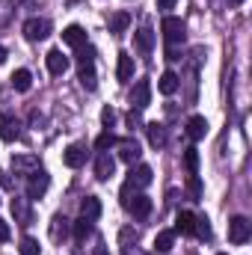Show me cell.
Instances as JSON below:
<instances>
[{"mask_svg":"<svg viewBox=\"0 0 252 255\" xmlns=\"http://www.w3.org/2000/svg\"><path fill=\"white\" fill-rule=\"evenodd\" d=\"M77 80L89 92L98 86V80H95V48H80V54H77Z\"/></svg>","mask_w":252,"mask_h":255,"instance_id":"1","label":"cell"},{"mask_svg":"<svg viewBox=\"0 0 252 255\" xmlns=\"http://www.w3.org/2000/svg\"><path fill=\"white\" fill-rule=\"evenodd\" d=\"M250 238H252V223L250 220H247V217H232V220H229V241L241 247V244H247Z\"/></svg>","mask_w":252,"mask_h":255,"instance_id":"2","label":"cell"},{"mask_svg":"<svg viewBox=\"0 0 252 255\" xmlns=\"http://www.w3.org/2000/svg\"><path fill=\"white\" fill-rule=\"evenodd\" d=\"M51 187V175L45 169H36L30 172V181H27V199H42Z\"/></svg>","mask_w":252,"mask_h":255,"instance_id":"3","label":"cell"},{"mask_svg":"<svg viewBox=\"0 0 252 255\" xmlns=\"http://www.w3.org/2000/svg\"><path fill=\"white\" fill-rule=\"evenodd\" d=\"M160 33H163V39H166L169 45H178V42H184V21L166 15L163 24H160Z\"/></svg>","mask_w":252,"mask_h":255,"instance_id":"4","label":"cell"},{"mask_svg":"<svg viewBox=\"0 0 252 255\" xmlns=\"http://www.w3.org/2000/svg\"><path fill=\"white\" fill-rule=\"evenodd\" d=\"M24 36H27L30 42L48 39V36H51V21H48V18H30V21L24 24Z\"/></svg>","mask_w":252,"mask_h":255,"instance_id":"5","label":"cell"},{"mask_svg":"<svg viewBox=\"0 0 252 255\" xmlns=\"http://www.w3.org/2000/svg\"><path fill=\"white\" fill-rule=\"evenodd\" d=\"M130 104H133L136 110H145V107L151 104V83H148V80H136V83H133V89H130Z\"/></svg>","mask_w":252,"mask_h":255,"instance_id":"6","label":"cell"},{"mask_svg":"<svg viewBox=\"0 0 252 255\" xmlns=\"http://www.w3.org/2000/svg\"><path fill=\"white\" fill-rule=\"evenodd\" d=\"M63 163L68 166V169H77V166H83V163H86V148H83L80 142H71V145L63 151Z\"/></svg>","mask_w":252,"mask_h":255,"instance_id":"7","label":"cell"},{"mask_svg":"<svg viewBox=\"0 0 252 255\" xmlns=\"http://www.w3.org/2000/svg\"><path fill=\"white\" fill-rule=\"evenodd\" d=\"M45 63H48V71L54 74V77H60V74H65L68 71V57H65L63 51H48V57H45Z\"/></svg>","mask_w":252,"mask_h":255,"instance_id":"8","label":"cell"},{"mask_svg":"<svg viewBox=\"0 0 252 255\" xmlns=\"http://www.w3.org/2000/svg\"><path fill=\"white\" fill-rule=\"evenodd\" d=\"M63 42L71 45V48H83V45H86V30H83L80 24H68L63 30Z\"/></svg>","mask_w":252,"mask_h":255,"instance_id":"9","label":"cell"},{"mask_svg":"<svg viewBox=\"0 0 252 255\" xmlns=\"http://www.w3.org/2000/svg\"><path fill=\"white\" fill-rule=\"evenodd\" d=\"M133 45H136V51H139L142 57H148V54H151V48H154V33H151L148 27L136 30V33H133Z\"/></svg>","mask_w":252,"mask_h":255,"instance_id":"10","label":"cell"},{"mask_svg":"<svg viewBox=\"0 0 252 255\" xmlns=\"http://www.w3.org/2000/svg\"><path fill=\"white\" fill-rule=\"evenodd\" d=\"M113 169H116L113 157H110L107 151H101V154H98V160H95V178H98V181H110Z\"/></svg>","mask_w":252,"mask_h":255,"instance_id":"11","label":"cell"},{"mask_svg":"<svg viewBox=\"0 0 252 255\" xmlns=\"http://www.w3.org/2000/svg\"><path fill=\"white\" fill-rule=\"evenodd\" d=\"M18 136H21V125H18V119L3 116V122H0V139H3V142H15Z\"/></svg>","mask_w":252,"mask_h":255,"instance_id":"12","label":"cell"},{"mask_svg":"<svg viewBox=\"0 0 252 255\" xmlns=\"http://www.w3.org/2000/svg\"><path fill=\"white\" fill-rule=\"evenodd\" d=\"M151 175H154V172H151V166H145V163H142V166L130 169L127 184H130V187H148V184H151Z\"/></svg>","mask_w":252,"mask_h":255,"instance_id":"13","label":"cell"},{"mask_svg":"<svg viewBox=\"0 0 252 255\" xmlns=\"http://www.w3.org/2000/svg\"><path fill=\"white\" fill-rule=\"evenodd\" d=\"M125 208L136 217V220H145V217L151 214V199H148V196H136L133 202H127Z\"/></svg>","mask_w":252,"mask_h":255,"instance_id":"14","label":"cell"},{"mask_svg":"<svg viewBox=\"0 0 252 255\" xmlns=\"http://www.w3.org/2000/svg\"><path fill=\"white\" fill-rule=\"evenodd\" d=\"M116 145H119V157H122L125 163L139 160V142H136V139H119Z\"/></svg>","mask_w":252,"mask_h":255,"instance_id":"15","label":"cell"},{"mask_svg":"<svg viewBox=\"0 0 252 255\" xmlns=\"http://www.w3.org/2000/svg\"><path fill=\"white\" fill-rule=\"evenodd\" d=\"M133 77V57L130 54H119V63H116V80L127 83Z\"/></svg>","mask_w":252,"mask_h":255,"instance_id":"16","label":"cell"},{"mask_svg":"<svg viewBox=\"0 0 252 255\" xmlns=\"http://www.w3.org/2000/svg\"><path fill=\"white\" fill-rule=\"evenodd\" d=\"M80 217H86V220H98L101 217V202H98V196H86L83 202H80Z\"/></svg>","mask_w":252,"mask_h":255,"instance_id":"17","label":"cell"},{"mask_svg":"<svg viewBox=\"0 0 252 255\" xmlns=\"http://www.w3.org/2000/svg\"><path fill=\"white\" fill-rule=\"evenodd\" d=\"M145 133H148V145H151V148H163V145H166V130H163V125L148 122V125H145Z\"/></svg>","mask_w":252,"mask_h":255,"instance_id":"18","label":"cell"},{"mask_svg":"<svg viewBox=\"0 0 252 255\" xmlns=\"http://www.w3.org/2000/svg\"><path fill=\"white\" fill-rule=\"evenodd\" d=\"M175 232H181V235H193V232H196V214H193V211H178V217H175Z\"/></svg>","mask_w":252,"mask_h":255,"instance_id":"19","label":"cell"},{"mask_svg":"<svg viewBox=\"0 0 252 255\" xmlns=\"http://www.w3.org/2000/svg\"><path fill=\"white\" fill-rule=\"evenodd\" d=\"M12 214H15V220L21 223V226H30V220H33V214H30V205H27V199H12Z\"/></svg>","mask_w":252,"mask_h":255,"instance_id":"20","label":"cell"},{"mask_svg":"<svg viewBox=\"0 0 252 255\" xmlns=\"http://www.w3.org/2000/svg\"><path fill=\"white\" fill-rule=\"evenodd\" d=\"M208 133V119L205 116H190L187 119V136L190 139H202Z\"/></svg>","mask_w":252,"mask_h":255,"instance_id":"21","label":"cell"},{"mask_svg":"<svg viewBox=\"0 0 252 255\" xmlns=\"http://www.w3.org/2000/svg\"><path fill=\"white\" fill-rule=\"evenodd\" d=\"M9 80H12V86H15L18 92H27V89L33 86V74H30L27 68H18V71H15V74H12Z\"/></svg>","mask_w":252,"mask_h":255,"instance_id":"22","label":"cell"},{"mask_svg":"<svg viewBox=\"0 0 252 255\" xmlns=\"http://www.w3.org/2000/svg\"><path fill=\"white\" fill-rule=\"evenodd\" d=\"M157 89H160L163 95H172V92L178 89V74H175V71H163V74H160V83H157Z\"/></svg>","mask_w":252,"mask_h":255,"instance_id":"23","label":"cell"},{"mask_svg":"<svg viewBox=\"0 0 252 255\" xmlns=\"http://www.w3.org/2000/svg\"><path fill=\"white\" fill-rule=\"evenodd\" d=\"M12 166H15V172H27V175H30V172L39 169V160H36L33 154H30V157H12Z\"/></svg>","mask_w":252,"mask_h":255,"instance_id":"24","label":"cell"},{"mask_svg":"<svg viewBox=\"0 0 252 255\" xmlns=\"http://www.w3.org/2000/svg\"><path fill=\"white\" fill-rule=\"evenodd\" d=\"M172 244H175V232H160V235L154 238V250H157V253H169Z\"/></svg>","mask_w":252,"mask_h":255,"instance_id":"25","label":"cell"},{"mask_svg":"<svg viewBox=\"0 0 252 255\" xmlns=\"http://www.w3.org/2000/svg\"><path fill=\"white\" fill-rule=\"evenodd\" d=\"M127 24H130V15H127V12H116V15L110 18V33H116V36L125 33Z\"/></svg>","mask_w":252,"mask_h":255,"instance_id":"26","label":"cell"},{"mask_svg":"<svg viewBox=\"0 0 252 255\" xmlns=\"http://www.w3.org/2000/svg\"><path fill=\"white\" fill-rule=\"evenodd\" d=\"M65 223H68L65 217H54V220H51V241H57V244H60V241L65 238V232H68V226H65Z\"/></svg>","mask_w":252,"mask_h":255,"instance_id":"27","label":"cell"},{"mask_svg":"<svg viewBox=\"0 0 252 255\" xmlns=\"http://www.w3.org/2000/svg\"><path fill=\"white\" fill-rule=\"evenodd\" d=\"M89 235H92V220H86V217L74 220V238H77V241H86Z\"/></svg>","mask_w":252,"mask_h":255,"instance_id":"28","label":"cell"},{"mask_svg":"<svg viewBox=\"0 0 252 255\" xmlns=\"http://www.w3.org/2000/svg\"><path fill=\"white\" fill-rule=\"evenodd\" d=\"M184 169H187V175H196V169H199V151L196 148L184 151Z\"/></svg>","mask_w":252,"mask_h":255,"instance_id":"29","label":"cell"},{"mask_svg":"<svg viewBox=\"0 0 252 255\" xmlns=\"http://www.w3.org/2000/svg\"><path fill=\"white\" fill-rule=\"evenodd\" d=\"M193 235H199L202 241H211V226H208L205 217H196V232H193Z\"/></svg>","mask_w":252,"mask_h":255,"instance_id":"30","label":"cell"},{"mask_svg":"<svg viewBox=\"0 0 252 255\" xmlns=\"http://www.w3.org/2000/svg\"><path fill=\"white\" fill-rule=\"evenodd\" d=\"M39 241H33V238H24L21 241V255H39Z\"/></svg>","mask_w":252,"mask_h":255,"instance_id":"31","label":"cell"},{"mask_svg":"<svg viewBox=\"0 0 252 255\" xmlns=\"http://www.w3.org/2000/svg\"><path fill=\"white\" fill-rule=\"evenodd\" d=\"M116 142H119V139H116V136H113L110 130H107V133H101V136L95 139V145H98L101 151H107V148H110V145H116Z\"/></svg>","mask_w":252,"mask_h":255,"instance_id":"32","label":"cell"},{"mask_svg":"<svg viewBox=\"0 0 252 255\" xmlns=\"http://www.w3.org/2000/svg\"><path fill=\"white\" fill-rule=\"evenodd\" d=\"M187 187H190V196H193V199L199 202V199H202V181H199V175H190Z\"/></svg>","mask_w":252,"mask_h":255,"instance_id":"33","label":"cell"},{"mask_svg":"<svg viewBox=\"0 0 252 255\" xmlns=\"http://www.w3.org/2000/svg\"><path fill=\"white\" fill-rule=\"evenodd\" d=\"M101 122H104V128H113V122H116V110H113V107H104V110H101Z\"/></svg>","mask_w":252,"mask_h":255,"instance_id":"34","label":"cell"},{"mask_svg":"<svg viewBox=\"0 0 252 255\" xmlns=\"http://www.w3.org/2000/svg\"><path fill=\"white\" fill-rule=\"evenodd\" d=\"M9 241V226H6V220H0V244H6Z\"/></svg>","mask_w":252,"mask_h":255,"instance_id":"35","label":"cell"},{"mask_svg":"<svg viewBox=\"0 0 252 255\" xmlns=\"http://www.w3.org/2000/svg\"><path fill=\"white\" fill-rule=\"evenodd\" d=\"M127 128H130V130H133V128H139V116H136L133 110L127 113Z\"/></svg>","mask_w":252,"mask_h":255,"instance_id":"36","label":"cell"},{"mask_svg":"<svg viewBox=\"0 0 252 255\" xmlns=\"http://www.w3.org/2000/svg\"><path fill=\"white\" fill-rule=\"evenodd\" d=\"M175 6V0H157V9H172Z\"/></svg>","mask_w":252,"mask_h":255,"instance_id":"37","label":"cell"},{"mask_svg":"<svg viewBox=\"0 0 252 255\" xmlns=\"http://www.w3.org/2000/svg\"><path fill=\"white\" fill-rule=\"evenodd\" d=\"M9 184H12V181H9V175H6V172L0 169V187H9Z\"/></svg>","mask_w":252,"mask_h":255,"instance_id":"38","label":"cell"},{"mask_svg":"<svg viewBox=\"0 0 252 255\" xmlns=\"http://www.w3.org/2000/svg\"><path fill=\"white\" fill-rule=\"evenodd\" d=\"M95 255H107V247H104V241H98V247H95Z\"/></svg>","mask_w":252,"mask_h":255,"instance_id":"39","label":"cell"},{"mask_svg":"<svg viewBox=\"0 0 252 255\" xmlns=\"http://www.w3.org/2000/svg\"><path fill=\"white\" fill-rule=\"evenodd\" d=\"M0 63H6V48L0 45Z\"/></svg>","mask_w":252,"mask_h":255,"instance_id":"40","label":"cell"},{"mask_svg":"<svg viewBox=\"0 0 252 255\" xmlns=\"http://www.w3.org/2000/svg\"><path fill=\"white\" fill-rule=\"evenodd\" d=\"M229 3H232V6H241V3H244V0H229Z\"/></svg>","mask_w":252,"mask_h":255,"instance_id":"41","label":"cell"},{"mask_svg":"<svg viewBox=\"0 0 252 255\" xmlns=\"http://www.w3.org/2000/svg\"><path fill=\"white\" fill-rule=\"evenodd\" d=\"M220 255H226V253H220Z\"/></svg>","mask_w":252,"mask_h":255,"instance_id":"42","label":"cell"}]
</instances>
